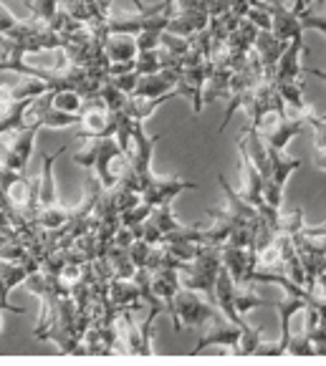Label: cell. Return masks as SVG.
I'll list each match as a JSON object with an SVG mask.
<instances>
[{
    "mask_svg": "<svg viewBox=\"0 0 326 366\" xmlns=\"http://www.w3.org/2000/svg\"><path fill=\"white\" fill-rule=\"evenodd\" d=\"M89 142H92V144H89L87 149L74 154V162H76L79 167L94 169V172H97V179L102 182L104 189L117 187L119 174H122V169H124L129 157L119 149L114 137H109V139H89Z\"/></svg>",
    "mask_w": 326,
    "mask_h": 366,
    "instance_id": "1",
    "label": "cell"
},
{
    "mask_svg": "<svg viewBox=\"0 0 326 366\" xmlns=\"http://www.w3.org/2000/svg\"><path fill=\"white\" fill-rule=\"evenodd\" d=\"M217 313H220V308L212 306L205 296H200L197 291H190V288H179L177 296H174V313L169 321H172L174 334H179L182 326L200 329V326L210 323Z\"/></svg>",
    "mask_w": 326,
    "mask_h": 366,
    "instance_id": "2",
    "label": "cell"
},
{
    "mask_svg": "<svg viewBox=\"0 0 326 366\" xmlns=\"http://www.w3.org/2000/svg\"><path fill=\"white\" fill-rule=\"evenodd\" d=\"M39 132V127H18V129L3 132L0 134V164L8 169L23 172L33 154Z\"/></svg>",
    "mask_w": 326,
    "mask_h": 366,
    "instance_id": "3",
    "label": "cell"
},
{
    "mask_svg": "<svg viewBox=\"0 0 326 366\" xmlns=\"http://www.w3.org/2000/svg\"><path fill=\"white\" fill-rule=\"evenodd\" d=\"M117 114L119 112H109V107L99 94L89 97L82 109V132L76 134V139H109V137H114Z\"/></svg>",
    "mask_w": 326,
    "mask_h": 366,
    "instance_id": "4",
    "label": "cell"
},
{
    "mask_svg": "<svg viewBox=\"0 0 326 366\" xmlns=\"http://www.w3.org/2000/svg\"><path fill=\"white\" fill-rule=\"evenodd\" d=\"M41 270V265L36 263H18V260H3L0 258V311H11V313H23V308L11 306L8 296L16 286L26 283V278L31 273Z\"/></svg>",
    "mask_w": 326,
    "mask_h": 366,
    "instance_id": "5",
    "label": "cell"
},
{
    "mask_svg": "<svg viewBox=\"0 0 326 366\" xmlns=\"http://www.w3.org/2000/svg\"><path fill=\"white\" fill-rule=\"evenodd\" d=\"M309 56V49L304 46V33L296 38H291L283 51V56L276 64V76H273V86H283V84H291V81H299L304 74V66H301V56Z\"/></svg>",
    "mask_w": 326,
    "mask_h": 366,
    "instance_id": "6",
    "label": "cell"
},
{
    "mask_svg": "<svg viewBox=\"0 0 326 366\" xmlns=\"http://www.w3.org/2000/svg\"><path fill=\"white\" fill-rule=\"evenodd\" d=\"M240 334H243V329H240L238 323L228 321L223 313H217V316L210 321V331L197 339V346L192 349V354H200L205 346H230L235 354V351H238V344H240Z\"/></svg>",
    "mask_w": 326,
    "mask_h": 366,
    "instance_id": "7",
    "label": "cell"
},
{
    "mask_svg": "<svg viewBox=\"0 0 326 366\" xmlns=\"http://www.w3.org/2000/svg\"><path fill=\"white\" fill-rule=\"evenodd\" d=\"M195 182H187V179H177V177H157L152 174L144 189H142V202H147V205H162V202H172L179 192H185V189H195Z\"/></svg>",
    "mask_w": 326,
    "mask_h": 366,
    "instance_id": "8",
    "label": "cell"
},
{
    "mask_svg": "<svg viewBox=\"0 0 326 366\" xmlns=\"http://www.w3.org/2000/svg\"><path fill=\"white\" fill-rule=\"evenodd\" d=\"M182 79V71L177 69H162L157 74H147L142 76L137 89L132 92V97L137 99H154V97H164V94L174 92Z\"/></svg>",
    "mask_w": 326,
    "mask_h": 366,
    "instance_id": "9",
    "label": "cell"
},
{
    "mask_svg": "<svg viewBox=\"0 0 326 366\" xmlns=\"http://www.w3.org/2000/svg\"><path fill=\"white\" fill-rule=\"evenodd\" d=\"M306 124H309V114H304V117H299V119H288V117L281 119L276 114V124L261 127V137L268 147L286 149L288 142L294 139V137H299L301 132L306 129Z\"/></svg>",
    "mask_w": 326,
    "mask_h": 366,
    "instance_id": "10",
    "label": "cell"
},
{
    "mask_svg": "<svg viewBox=\"0 0 326 366\" xmlns=\"http://www.w3.org/2000/svg\"><path fill=\"white\" fill-rule=\"evenodd\" d=\"M268 13H271V33L278 38V41H283V44H288L291 38H296V36L304 33V28H301V18L296 16L288 6L278 3V0L268 3Z\"/></svg>",
    "mask_w": 326,
    "mask_h": 366,
    "instance_id": "11",
    "label": "cell"
},
{
    "mask_svg": "<svg viewBox=\"0 0 326 366\" xmlns=\"http://www.w3.org/2000/svg\"><path fill=\"white\" fill-rule=\"evenodd\" d=\"M109 301L117 311H139L144 308L142 301L139 286L134 283V278H112V286H109Z\"/></svg>",
    "mask_w": 326,
    "mask_h": 366,
    "instance_id": "12",
    "label": "cell"
},
{
    "mask_svg": "<svg viewBox=\"0 0 326 366\" xmlns=\"http://www.w3.org/2000/svg\"><path fill=\"white\" fill-rule=\"evenodd\" d=\"M238 149H240V179H243L240 194L248 199L250 205H256V210H258V205L266 202V199H263V177L256 164H253V159L248 157V152L243 149V144H238Z\"/></svg>",
    "mask_w": 326,
    "mask_h": 366,
    "instance_id": "13",
    "label": "cell"
},
{
    "mask_svg": "<svg viewBox=\"0 0 326 366\" xmlns=\"http://www.w3.org/2000/svg\"><path fill=\"white\" fill-rule=\"evenodd\" d=\"M286 46L288 44L278 41L271 31H258L256 46H253V49H256V54L261 56L263 79H273V76H276V64H278V59L283 56V51H286Z\"/></svg>",
    "mask_w": 326,
    "mask_h": 366,
    "instance_id": "14",
    "label": "cell"
},
{
    "mask_svg": "<svg viewBox=\"0 0 326 366\" xmlns=\"http://www.w3.org/2000/svg\"><path fill=\"white\" fill-rule=\"evenodd\" d=\"M182 288L179 283V270L177 268H159L152 273V291L154 296H159L164 301V308H167V316L172 318L174 313V296Z\"/></svg>",
    "mask_w": 326,
    "mask_h": 366,
    "instance_id": "15",
    "label": "cell"
},
{
    "mask_svg": "<svg viewBox=\"0 0 326 366\" xmlns=\"http://www.w3.org/2000/svg\"><path fill=\"white\" fill-rule=\"evenodd\" d=\"M217 182H220V189H223L225 199H228V202H225V210H228L235 220H240V222H258V220H261L256 205H250L243 194L235 192V189L230 187L228 179H225V174H217Z\"/></svg>",
    "mask_w": 326,
    "mask_h": 366,
    "instance_id": "16",
    "label": "cell"
},
{
    "mask_svg": "<svg viewBox=\"0 0 326 366\" xmlns=\"http://www.w3.org/2000/svg\"><path fill=\"white\" fill-rule=\"evenodd\" d=\"M104 54H107L109 64H129L137 61V38L129 33H109L107 44H104Z\"/></svg>",
    "mask_w": 326,
    "mask_h": 366,
    "instance_id": "17",
    "label": "cell"
},
{
    "mask_svg": "<svg viewBox=\"0 0 326 366\" xmlns=\"http://www.w3.org/2000/svg\"><path fill=\"white\" fill-rule=\"evenodd\" d=\"M207 16L205 11H177L167 23V33H174V36L190 38L195 33H200L202 28H207Z\"/></svg>",
    "mask_w": 326,
    "mask_h": 366,
    "instance_id": "18",
    "label": "cell"
},
{
    "mask_svg": "<svg viewBox=\"0 0 326 366\" xmlns=\"http://www.w3.org/2000/svg\"><path fill=\"white\" fill-rule=\"evenodd\" d=\"M266 152H268V159H271V172H273V182L278 187L286 184V179L301 167V159L296 157H288L283 149H276V147H268L266 144Z\"/></svg>",
    "mask_w": 326,
    "mask_h": 366,
    "instance_id": "19",
    "label": "cell"
},
{
    "mask_svg": "<svg viewBox=\"0 0 326 366\" xmlns=\"http://www.w3.org/2000/svg\"><path fill=\"white\" fill-rule=\"evenodd\" d=\"M179 92L174 89V92L164 94V97H154V99H137V97H129L124 104V112L129 114L134 122H144V119L152 117V112H157L159 107H162L164 102H169V99H177Z\"/></svg>",
    "mask_w": 326,
    "mask_h": 366,
    "instance_id": "20",
    "label": "cell"
},
{
    "mask_svg": "<svg viewBox=\"0 0 326 366\" xmlns=\"http://www.w3.org/2000/svg\"><path fill=\"white\" fill-rule=\"evenodd\" d=\"M107 258L114 268V278H134L137 265L129 258V248H119V245H109Z\"/></svg>",
    "mask_w": 326,
    "mask_h": 366,
    "instance_id": "21",
    "label": "cell"
},
{
    "mask_svg": "<svg viewBox=\"0 0 326 366\" xmlns=\"http://www.w3.org/2000/svg\"><path fill=\"white\" fill-rule=\"evenodd\" d=\"M233 303H235V311H238L240 316H245V313L253 311V308H258V306H266V301L258 296L256 283H248V286H235Z\"/></svg>",
    "mask_w": 326,
    "mask_h": 366,
    "instance_id": "22",
    "label": "cell"
},
{
    "mask_svg": "<svg viewBox=\"0 0 326 366\" xmlns=\"http://www.w3.org/2000/svg\"><path fill=\"white\" fill-rule=\"evenodd\" d=\"M84 102H87V99H84L79 92H74V89H61V92H54V107L61 109V112H66V114H79V117H82Z\"/></svg>",
    "mask_w": 326,
    "mask_h": 366,
    "instance_id": "23",
    "label": "cell"
},
{
    "mask_svg": "<svg viewBox=\"0 0 326 366\" xmlns=\"http://www.w3.org/2000/svg\"><path fill=\"white\" fill-rule=\"evenodd\" d=\"M149 220L154 222V225L162 230V235H167V232H174L182 222L174 220V212H172V202H162V205H154L152 207V215H149Z\"/></svg>",
    "mask_w": 326,
    "mask_h": 366,
    "instance_id": "24",
    "label": "cell"
},
{
    "mask_svg": "<svg viewBox=\"0 0 326 366\" xmlns=\"http://www.w3.org/2000/svg\"><path fill=\"white\" fill-rule=\"evenodd\" d=\"M137 71H139V76L162 71V46L152 51H139L137 54Z\"/></svg>",
    "mask_w": 326,
    "mask_h": 366,
    "instance_id": "25",
    "label": "cell"
},
{
    "mask_svg": "<svg viewBox=\"0 0 326 366\" xmlns=\"http://www.w3.org/2000/svg\"><path fill=\"white\" fill-rule=\"evenodd\" d=\"M276 92L283 97V102L291 104L296 112L301 114H309V107H306V99H304V92H301V84L299 81H291V84H283V86H276Z\"/></svg>",
    "mask_w": 326,
    "mask_h": 366,
    "instance_id": "26",
    "label": "cell"
},
{
    "mask_svg": "<svg viewBox=\"0 0 326 366\" xmlns=\"http://www.w3.org/2000/svg\"><path fill=\"white\" fill-rule=\"evenodd\" d=\"M99 97L104 99V104L109 107V112H122L124 104H127V99H129L124 92H119V89H117L109 79L104 81V86L99 89Z\"/></svg>",
    "mask_w": 326,
    "mask_h": 366,
    "instance_id": "27",
    "label": "cell"
},
{
    "mask_svg": "<svg viewBox=\"0 0 326 366\" xmlns=\"http://www.w3.org/2000/svg\"><path fill=\"white\" fill-rule=\"evenodd\" d=\"M261 329H253L250 323H245L243 326V334H240V344H238V351L235 354L238 356H250V354H256V349L261 346Z\"/></svg>",
    "mask_w": 326,
    "mask_h": 366,
    "instance_id": "28",
    "label": "cell"
},
{
    "mask_svg": "<svg viewBox=\"0 0 326 366\" xmlns=\"http://www.w3.org/2000/svg\"><path fill=\"white\" fill-rule=\"evenodd\" d=\"M167 31V26H152V28H144L142 33H137V49L139 51H152L162 46V33Z\"/></svg>",
    "mask_w": 326,
    "mask_h": 366,
    "instance_id": "29",
    "label": "cell"
},
{
    "mask_svg": "<svg viewBox=\"0 0 326 366\" xmlns=\"http://www.w3.org/2000/svg\"><path fill=\"white\" fill-rule=\"evenodd\" d=\"M149 215H152V205H147V202H139V205H134V207H129V210L122 212L119 220H122V225H124V227H132V230H134V227H139Z\"/></svg>",
    "mask_w": 326,
    "mask_h": 366,
    "instance_id": "30",
    "label": "cell"
},
{
    "mask_svg": "<svg viewBox=\"0 0 326 366\" xmlns=\"http://www.w3.org/2000/svg\"><path fill=\"white\" fill-rule=\"evenodd\" d=\"M164 248H167V253H172L177 260L190 263V260L197 258L202 245H197V242H164Z\"/></svg>",
    "mask_w": 326,
    "mask_h": 366,
    "instance_id": "31",
    "label": "cell"
},
{
    "mask_svg": "<svg viewBox=\"0 0 326 366\" xmlns=\"http://www.w3.org/2000/svg\"><path fill=\"white\" fill-rule=\"evenodd\" d=\"M286 354L291 356H314V341L306 331H301L299 336L291 334V341H288V349Z\"/></svg>",
    "mask_w": 326,
    "mask_h": 366,
    "instance_id": "32",
    "label": "cell"
},
{
    "mask_svg": "<svg viewBox=\"0 0 326 366\" xmlns=\"http://www.w3.org/2000/svg\"><path fill=\"white\" fill-rule=\"evenodd\" d=\"M59 0H33V6L28 11H31V16L41 18L44 23H51L56 13H59Z\"/></svg>",
    "mask_w": 326,
    "mask_h": 366,
    "instance_id": "33",
    "label": "cell"
},
{
    "mask_svg": "<svg viewBox=\"0 0 326 366\" xmlns=\"http://www.w3.org/2000/svg\"><path fill=\"white\" fill-rule=\"evenodd\" d=\"M152 248H154V245H149V242H144L142 237H137V240L129 245L132 263H134L137 268H144V265H147V260H149V253H152Z\"/></svg>",
    "mask_w": 326,
    "mask_h": 366,
    "instance_id": "34",
    "label": "cell"
},
{
    "mask_svg": "<svg viewBox=\"0 0 326 366\" xmlns=\"http://www.w3.org/2000/svg\"><path fill=\"white\" fill-rule=\"evenodd\" d=\"M162 49L169 51L174 56H185L187 49H190V38H182V36H174V33H162Z\"/></svg>",
    "mask_w": 326,
    "mask_h": 366,
    "instance_id": "35",
    "label": "cell"
},
{
    "mask_svg": "<svg viewBox=\"0 0 326 366\" xmlns=\"http://www.w3.org/2000/svg\"><path fill=\"white\" fill-rule=\"evenodd\" d=\"M139 71H127V74H119V76H109V81H112V84H114L117 89H119V92H124L127 97H132V92H134L137 89V84H139Z\"/></svg>",
    "mask_w": 326,
    "mask_h": 366,
    "instance_id": "36",
    "label": "cell"
},
{
    "mask_svg": "<svg viewBox=\"0 0 326 366\" xmlns=\"http://www.w3.org/2000/svg\"><path fill=\"white\" fill-rule=\"evenodd\" d=\"M301 18V28L304 31H321L326 33V13H309L306 11Z\"/></svg>",
    "mask_w": 326,
    "mask_h": 366,
    "instance_id": "37",
    "label": "cell"
},
{
    "mask_svg": "<svg viewBox=\"0 0 326 366\" xmlns=\"http://www.w3.org/2000/svg\"><path fill=\"white\" fill-rule=\"evenodd\" d=\"M174 3H177V11H205L207 13L205 0H174Z\"/></svg>",
    "mask_w": 326,
    "mask_h": 366,
    "instance_id": "38",
    "label": "cell"
},
{
    "mask_svg": "<svg viewBox=\"0 0 326 366\" xmlns=\"http://www.w3.org/2000/svg\"><path fill=\"white\" fill-rule=\"evenodd\" d=\"M256 354L258 356H283V349H281L278 341H273V344H263L261 341V346L256 349Z\"/></svg>",
    "mask_w": 326,
    "mask_h": 366,
    "instance_id": "39",
    "label": "cell"
},
{
    "mask_svg": "<svg viewBox=\"0 0 326 366\" xmlns=\"http://www.w3.org/2000/svg\"><path fill=\"white\" fill-rule=\"evenodd\" d=\"M316 291H319L321 296L326 298V258L321 260V265H319V273H316Z\"/></svg>",
    "mask_w": 326,
    "mask_h": 366,
    "instance_id": "40",
    "label": "cell"
},
{
    "mask_svg": "<svg viewBox=\"0 0 326 366\" xmlns=\"http://www.w3.org/2000/svg\"><path fill=\"white\" fill-rule=\"evenodd\" d=\"M304 235H309V237H326V222H321V225H314V227H306L304 225Z\"/></svg>",
    "mask_w": 326,
    "mask_h": 366,
    "instance_id": "41",
    "label": "cell"
},
{
    "mask_svg": "<svg viewBox=\"0 0 326 366\" xmlns=\"http://www.w3.org/2000/svg\"><path fill=\"white\" fill-rule=\"evenodd\" d=\"M316 167L326 169V149H316Z\"/></svg>",
    "mask_w": 326,
    "mask_h": 366,
    "instance_id": "42",
    "label": "cell"
},
{
    "mask_svg": "<svg viewBox=\"0 0 326 366\" xmlns=\"http://www.w3.org/2000/svg\"><path fill=\"white\" fill-rule=\"evenodd\" d=\"M304 74H311V76H316V79L326 81V71H319V69H306V66H304Z\"/></svg>",
    "mask_w": 326,
    "mask_h": 366,
    "instance_id": "43",
    "label": "cell"
},
{
    "mask_svg": "<svg viewBox=\"0 0 326 366\" xmlns=\"http://www.w3.org/2000/svg\"><path fill=\"white\" fill-rule=\"evenodd\" d=\"M3 326H6V321H3V311H0V334H3Z\"/></svg>",
    "mask_w": 326,
    "mask_h": 366,
    "instance_id": "44",
    "label": "cell"
},
{
    "mask_svg": "<svg viewBox=\"0 0 326 366\" xmlns=\"http://www.w3.org/2000/svg\"><path fill=\"white\" fill-rule=\"evenodd\" d=\"M3 242H6V237H3V235H0V250H3Z\"/></svg>",
    "mask_w": 326,
    "mask_h": 366,
    "instance_id": "45",
    "label": "cell"
},
{
    "mask_svg": "<svg viewBox=\"0 0 326 366\" xmlns=\"http://www.w3.org/2000/svg\"><path fill=\"white\" fill-rule=\"evenodd\" d=\"M23 3H26V6H28V8H31V6H33V0H23Z\"/></svg>",
    "mask_w": 326,
    "mask_h": 366,
    "instance_id": "46",
    "label": "cell"
},
{
    "mask_svg": "<svg viewBox=\"0 0 326 366\" xmlns=\"http://www.w3.org/2000/svg\"><path fill=\"white\" fill-rule=\"evenodd\" d=\"M321 119H324V122H326V114H324V117H321Z\"/></svg>",
    "mask_w": 326,
    "mask_h": 366,
    "instance_id": "47",
    "label": "cell"
}]
</instances>
